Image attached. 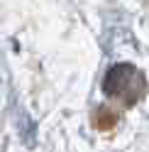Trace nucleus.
I'll list each match as a JSON object with an SVG mask.
<instances>
[{
  "mask_svg": "<svg viewBox=\"0 0 149 152\" xmlns=\"http://www.w3.org/2000/svg\"><path fill=\"white\" fill-rule=\"evenodd\" d=\"M103 88H105V93H110V96L135 101V98H139V93L144 91V79L139 76V71L135 69V66L120 64V66H115V69L105 76Z\"/></svg>",
  "mask_w": 149,
  "mask_h": 152,
  "instance_id": "obj_1",
  "label": "nucleus"
}]
</instances>
